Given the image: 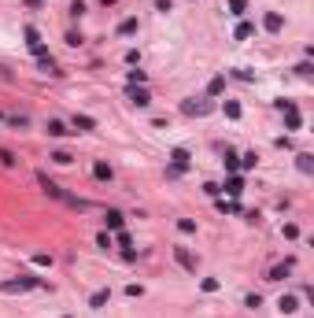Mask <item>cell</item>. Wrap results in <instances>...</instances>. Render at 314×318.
Returning a JSON list of instances; mask_svg holds the SVG:
<instances>
[{
    "label": "cell",
    "mask_w": 314,
    "mask_h": 318,
    "mask_svg": "<svg viewBox=\"0 0 314 318\" xmlns=\"http://www.w3.org/2000/svg\"><path fill=\"white\" fill-rule=\"evenodd\" d=\"M37 182H41V189L52 196V200H59V204H70V207H78V211H89V207H92V204H89V200H82V196H70V193H63V189H59L56 182H48V174H37Z\"/></svg>",
    "instance_id": "6da1fadb"
},
{
    "label": "cell",
    "mask_w": 314,
    "mask_h": 318,
    "mask_svg": "<svg viewBox=\"0 0 314 318\" xmlns=\"http://www.w3.org/2000/svg\"><path fill=\"white\" fill-rule=\"evenodd\" d=\"M37 277H15V281H0V293H30V289H37Z\"/></svg>",
    "instance_id": "7a4b0ae2"
},
{
    "label": "cell",
    "mask_w": 314,
    "mask_h": 318,
    "mask_svg": "<svg viewBox=\"0 0 314 318\" xmlns=\"http://www.w3.org/2000/svg\"><path fill=\"white\" fill-rule=\"evenodd\" d=\"M189 170V152L185 148H174L170 152V174H185Z\"/></svg>",
    "instance_id": "3957f363"
},
{
    "label": "cell",
    "mask_w": 314,
    "mask_h": 318,
    "mask_svg": "<svg viewBox=\"0 0 314 318\" xmlns=\"http://www.w3.org/2000/svg\"><path fill=\"white\" fill-rule=\"evenodd\" d=\"M45 130H48V137H70V134H74V130H70L67 122H59V118H48Z\"/></svg>",
    "instance_id": "277c9868"
},
{
    "label": "cell",
    "mask_w": 314,
    "mask_h": 318,
    "mask_svg": "<svg viewBox=\"0 0 314 318\" xmlns=\"http://www.w3.org/2000/svg\"><path fill=\"white\" fill-rule=\"evenodd\" d=\"M174 259L181 263V267L189 270V274H196V259L189 255V248H181V244H178V248H174Z\"/></svg>",
    "instance_id": "5b68a950"
},
{
    "label": "cell",
    "mask_w": 314,
    "mask_h": 318,
    "mask_svg": "<svg viewBox=\"0 0 314 318\" xmlns=\"http://www.w3.org/2000/svg\"><path fill=\"white\" fill-rule=\"evenodd\" d=\"M181 111H185V115H207V111H211V104H207V100H185Z\"/></svg>",
    "instance_id": "8992f818"
},
{
    "label": "cell",
    "mask_w": 314,
    "mask_h": 318,
    "mask_svg": "<svg viewBox=\"0 0 314 318\" xmlns=\"http://www.w3.org/2000/svg\"><path fill=\"white\" fill-rule=\"evenodd\" d=\"M263 26H266V30H270V34H277V30H281V26H285V19L277 15V11H266V15H263Z\"/></svg>",
    "instance_id": "52a82bcc"
},
{
    "label": "cell",
    "mask_w": 314,
    "mask_h": 318,
    "mask_svg": "<svg viewBox=\"0 0 314 318\" xmlns=\"http://www.w3.org/2000/svg\"><path fill=\"white\" fill-rule=\"evenodd\" d=\"M89 130H96V118H89V115H74V134H89Z\"/></svg>",
    "instance_id": "ba28073f"
},
{
    "label": "cell",
    "mask_w": 314,
    "mask_h": 318,
    "mask_svg": "<svg viewBox=\"0 0 314 318\" xmlns=\"http://www.w3.org/2000/svg\"><path fill=\"white\" fill-rule=\"evenodd\" d=\"M289 270H292V259L281 263V267H273L270 274H266V281H285V277H289Z\"/></svg>",
    "instance_id": "9c48e42d"
},
{
    "label": "cell",
    "mask_w": 314,
    "mask_h": 318,
    "mask_svg": "<svg viewBox=\"0 0 314 318\" xmlns=\"http://www.w3.org/2000/svg\"><path fill=\"white\" fill-rule=\"evenodd\" d=\"M108 300H111V289H100V293H92V296H89V307H92V311H100Z\"/></svg>",
    "instance_id": "30bf717a"
},
{
    "label": "cell",
    "mask_w": 314,
    "mask_h": 318,
    "mask_svg": "<svg viewBox=\"0 0 314 318\" xmlns=\"http://www.w3.org/2000/svg\"><path fill=\"white\" fill-rule=\"evenodd\" d=\"M104 222H108V229H122V211H108V215H104Z\"/></svg>",
    "instance_id": "8fae6325"
},
{
    "label": "cell",
    "mask_w": 314,
    "mask_h": 318,
    "mask_svg": "<svg viewBox=\"0 0 314 318\" xmlns=\"http://www.w3.org/2000/svg\"><path fill=\"white\" fill-rule=\"evenodd\" d=\"M133 104H137V108H148V104H152L148 89H137V85H133Z\"/></svg>",
    "instance_id": "7c38bea8"
},
{
    "label": "cell",
    "mask_w": 314,
    "mask_h": 318,
    "mask_svg": "<svg viewBox=\"0 0 314 318\" xmlns=\"http://www.w3.org/2000/svg\"><path fill=\"white\" fill-rule=\"evenodd\" d=\"M92 174H96L100 182H111V178H115V170H111L108 163H96V167H92Z\"/></svg>",
    "instance_id": "4fadbf2b"
},
{
    "label": "cell",
    "mask_w": 314,
    "mask_h": 318,
    "mask_svg": "<svg viewBox=\"0 0 314 318\" xmlns=\"http://www.w3.org/2000/svg\"><path fill=\"white\" fill-rule=\"evenodd\" d=\"M222 89H225V74H218V78H211V85H207V96H218Z\"/></svg>",
    "instance_id": "5bb4252c"
},
{
    "label": "cell",
    "mask_w": 314,
    "mask_h": 318,
    "mask_svg": "<svg viewBox=\"0 0 314 318\" xmlns=\"http://www.w3.org/2000/svg\"><path fill=\"white\" fill-rule=\"evenodd\" d=\"M296 167L303 170V174H311V170H314V159L307 156V152H299V156H296Z\"/></svg>",
    "instance_id": "9a60e30c"
},
{
    "label": "cell",
    "mask_w": 314,
    "mask_h": 318,
    "mask_svg": "<svg viewBox=\"0 0 314 318\" xmlns=\"http://www.w3.org/2000/svg\"><path fill=\"white\" fill-rule=\"evenodd\" d=\"M118 34H122V37L137 34V19H122V23H118Z\"/></svg>",
    "instance_id": "2e32d148"
},
{
    "label": "cell",
    "mask_w": 314,
    "mask_h": 318,
    "mask_svg": "<svg viewBox=\"0 0 314 318\" xmlns=\"http://www.w3.org/2000/svg\"><path fill=\"white\" fill-rule=\"evenodd\" d=\"M296 303H299L296 296H281V300H277V307H281L285 315H292V311H296Z\"/></svg>",
    "instance_id": "e0dca14e"
},
{
    "label": "cell",
    "mask_w": 314,
    "mask_h": 318,
    "mask_svg": "<svg viewBox=\"0 0 314 318\" xmlns=\"http://www.w3.org/2000/svg\"><path fill=\"white\" fill-rule=\"evenodd\" d=\"M244 11H248V0H229V15H244Z\"/></svg>",
    "instance_id": "ac0fdd59"
},
{
    "label": "cell",
    "mask_w": 314,
    "mask_h": 318,
    "mask_svg": "<svg viewBox=\"0 0 314 318\" xmlns=\"http://www.w3.org/2000/svg\"><path fill=\"white\" fill-rule=\"evenodd\" d=\"M251 34H255L251 23H237V41H244V37H251Z\"/></svg>",
    "instance_id": "d6986e66"
},
{
    "label": "cell",
    "mask_w": 314,
    "mask_h": 318,
    "mask_svg": "<svg viewBox=\"0 0 314 318\" xmlns=\"http://www.w3.org/2000/svg\"><path fill=\"white\" fill-rule=\"evenodd\" d=\"M225 193H229V196H240V193H244V182H240V178H229V185H225Z\"/></svg>",
    "instance_id": "ffe728a7"
},
{
    "label": "cell",
    "mask_w": 314,
    "mask_h": 318,
    "mask_svg": "<svg viewBox=\"0 0 314 318\" xmlns=\"http://www.w3.org/2000/svg\"><path fill=\"white\" fill-rule=\"evenodd\" d=\"M237 167H240V156L233 148H225V170H237Z\"/></svg>",
    "instance_id": "44dd1931"
},
{
    "label": "cell",
    "mask_w": 314,
    "mask_h": 318,
    "mask_svg": "<svg viewBox=\"0 0 314 318\" xmlns=\"http://www.w3.org/2000/svg\"><path fill=\"white\" fill-rule=\"evenodd\" d=\"M222 111H225L229 118H240V104H237V100H225V104H222Z\"/></svg>",
    "instance_id": "7402d4cb"
},
{
    "label": "cell",
    "mask_w": 314,
    "mask_h": 318,
    "mask_svg": "<svg viewBox=\"0 0 314 318\" xmlns=\"http://www.w3.org/2000/svg\"><path fill=\"white\" fill-rule=\"evenodd\" d=\"M255 163H259V156H255V152H248V156H240V167H244V170H255Z\"/></svg>",
    "instance_id": "603a6c76"
},
{
    "label": "cell",
    "mask_w": 314,
    "mask_h": 318,
    "mask_svg": "<svg viewBox=\"0 0 314 318\" xmlns=\"http://www.w3.org/2000/svg\"><path fill=\"white\" fill-rule=\"evenodd\" d=\"M0 163H4V167H15L19 159H15V152H8V148H0Z\"/></svg>",
    "instance_id": "cb8c5ba5"
},
{
    "label": "cell",
    "mask_w": 314,
    "mask_h": 318,
    "mask_svg": "<svg viewBox=\"0 0 314 318\" xmlns=\"http://www.w3.org/2000/svg\"><path fill=\"white\" fill-rule=\"evenodd\" d=\"M70 159H74V156H70V152H52V163H59V167H67Z\"/></svg>",
    "instance_id": "d4e9b609"
},
{
    "label": "cell",
    "mask_w": 314,
    "mask_h": 318,
    "mask_svg": "<svg viewBox=\"0 0 314 318\" xmlns=\"http://www.w3.org/2000/svg\"><path fill=\"white\" fill-rule=\"evenodd\" d=\"M41 70H48V74H56V78H59V74H63V70H59V67H56V63H52V59H48V56H45V59H41Z\"/></svg>",
    "instance_id": "484cf974"
},
{
    "label": "cell",
    "mask_w": 314,
    "mask_h": 318,
    "mask_svg": "<svg viewBox=\"0 0 314 318\" xmlns=\"http://www.w3.org/2000/svg\"><path fill=\"white\" fill-rule=\"evenodd\" d=\"M26 41H30V48H33V45H41V34H37L33 26H26Z\"/></svg>",
    "instance_id": "4316f807"
},
{
    "label": "cell",
    "mask_w": 314,
    "mask_h": 318,
    "mask_svg": "<svg viewBox=\"0 0 314 318\" xmlns=\"http://www.w3.org/2000/svg\"><path fill=\"white\" fill-rule=\"evenodd\" d=\"M178 229H181V233H196V222H192V218H181V222H178Z\"/></svg>",
    "instance_id": "83f0119b"
},
{
    "label": "cell",
    "mask_w": 314,
    "mask_h": 318,
    "mask_svg": "<svg viewBox=\"0 0 314 318\" xmlns=\"http://www.w3.org/2000/svg\"><path fill=\"white\" fill-rule=\"evenodd\" d=\"M115 241H118V244H122V248H126V251H130V233H126V229H118V233H115Z\"/></svg>",
    "instance_id": "f1b7e54d"
},
{
    "label": "cell",
    "mask_w": 314,
    "mask_h": 318,
    "mask_svg": "<svg viewBox=\"0 0 314 318\" xmlns=\"http://www.w3.org/2000/svg\"><path fill=\"white\" fill-rule=\"evenodd\" d=\"M296 74H299V78H311V74H314V67H311V63H299Z\"/></svg>",
    "instance_id": "f546056e"
},
{
    "label": "cell",
    "mask_w": 314,
    "mask_h": 318,
    "mask_svg": "<svg viewBox=\"0 0 314 318\" xmlns=\"http://www.w3.org/2000/svg\"><path fill=\"white\" fill-rule=\"evenodd\" d=\"M96 244H100V248H111V233H108V229H104V233L96 237Z\"/></svg>",
    "instance_id": "4dcf8cb0"
},
{
    "label": "cell",
    "mask_w": 314,
    "mask_h": 318,
    "mask_svg": "<svg viewBox=\"0 0 314 318\" xmlns=\"http://www.w3.org/2000/svg\"><path fill=\"white\" fill-rule=\"evenodd\" d=\"M144 82V70H130V85H141Z\"/></svg>",
    "instance_id": "1f68e13d"
},
{
    "label": "cell",
    "mask_w": 314,
    "mask_h": 318,
    "mask_svg": "<svg viewBox=\"0 0 314 318\" xmlns=\"http://www.w3.org/2000/svg\"><path fill=\"white\" fill-rule=\"evenodd\" d=\"M259 303H263V300H259V293H251V296H248V300H244V307H251V311H255V307H259Z\"/></svg>",
    "instance_id": "d6a6232c"
},
{
    "label": "cell",
    "mask_w": 314,
    "mask_h": 318,
    "mask_svg": "<svg viewBox=\"0 0 314 318\" xmlns=\"http://www.w3.org/2000/svg\"><path fill=\"white\" fill-rule=\"evenodd\" d=\"M174 8V0H156V11H170Z\"/></svg>",
    "instance_id": "836d02e7"
}]
</instances>
